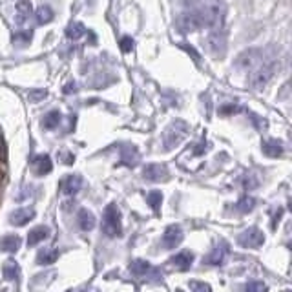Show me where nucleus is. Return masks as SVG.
<instances>
[{"label":"nucleus","mask_w":292,"mask_h":292,"mask_svg":"<svg viewBox=\"0 0 292 292\" xmlns=\"http://www.w3.org/2000/svg\"><path fill=\"white\" fill-rule=\"evenodd\" d=\"M188 132H190V126H188L185 121L177 119V121L170 122V124L166 126L165 133H163V146H165V150L177 148V146L186 139Z\"/></svg>","instance_id":"1"},{"label":"nucleus","mask_w":292,"mask_h":292,"mask_svg":"<svg viewBox=\"0 0 292 292\" xmlns=\"http://www.w3.org/2000/svg\"><path fill=\"white\" fill-rule=\"evenodd\" d=\"M102 232L106 234L108 238L121 236L122 218H121V210H119V207H117L115 203H110L104 208V214H102Z\"/></svg>","instance_id":"2"},{"label":"nucleus","mask_w":292,"mask_h":292,"mask_svg":"<svg viewBox=\"0 0 292 292\" xmlns=\"http://www.w3.org/2000/svg\"><path fill=\"white\" fill-rule=\"evenodd\" d=\"M130 272L133 276L148 283H163V272L144 260H133L130 263Z\"/></svg>","instance_id":"3"},{"label":"nucleus","mask_w":292,"mask_h":292,"mask_svg":"<svg viewBox=\"0 0 292 292\" xmlns=\"http://www.w3.org/2000/svg\"><path fill=\"white\" fill-rule=\"evenodd\" d=\"M274 71H276V62H263L256 66L249 77V86L254 91L263 90L269 84V80L274 77Z\"/></svg>","instance_id":"4"},{"label":"nucleus","mask_w":292,"mask_h":292,"mask_svg":"<svg viewBox=\"0 0 292 292\" xmlns=\"http://www.w3.org/2000/svg\"><path fill=\"white\" fill-rule=\"evenodd\" d=\"M177 26L183 33H194V31H199L205 27V22H203V16H201V11L197 9H190V11H185L183 15L179 16V20H177Z\"/></svg>","instance_id":"5"},{"label":"nucleus","mask_w":292,"mask_h":292,"mask_svg":"<svg viewBox=\"0 0 292 292\" xmlns=\"http://www.w3.org/2000/svg\"><path fill=\"white\" fill-rule=\"evenodd\" d=\"M208 49L214 57L223 58L227 53V31L223 27H218V29H212L210 35H208Z\"/></svg>","instance_id":"6"},{"label":"nucleus","mask_w":292,"mask_h":292,"mask_svg":"<svg viewBox=\"0 0 292 292\" xmlns=\"http://www.w3.org/2000/svg\"><path fill=\"white\" fill-rule=\"evenodd\" d=\"M263 243H265V234L256 227L245 230L238 236V245L243 249H260Z\"/></svg>","instance_id":"7"},{"label":"nucleus","mask_w":292,"mask_h":292,"mask_svg":"<svg viewBox=\"0 0 292 292\" xmlns=\"http://www.w3.org/2000/svg\"><path fill=\"white\" fill-rule=\"evenodd\" d=\"M143 177L150 183H159V181H168L170 177V172L165 165H159V163H150V165L144 166Z\"/></svg>","instance_id":"8"},{"label":"nucleus","mask_w":292,"mask_h":292,"mask_svg":"<svg viewBox=\"0 0 292 292\" xmlns=\"http://www.w3.org/2000/svg\"><path fill=\"white\" fill-rule=\"evenodd\" d=\"M183 239H185V234H183V229H181L179 225H172L168 229L165 230L163 234V238H161V243L165 249H175V247H179L183 243Z\"/></svg>","instance_id":"9"},{"label":"nucleus","mask_w":292,"mask_h":292,"mask_svg":"<svg viewBox=\"0 0 292 292\" xmlns=\"http://www.w3.org/2000/svg\"><path fill=\"white\" fill-rule=\"evenodd\" d=\"M194 260H196L194 252H190V250H183V252H177L175 256H172L166 265L170 267V269H175V271L185 272L192 267Z\"/></svg>","instance_id":"10"},{"label":"nucleus","mask_w":292,"mask_h":292,"mask_svg":"<svg viewBox=\"0 0 292 292\" xmlns=\"http://www.w3.org/2000/svg\"><path fill=\"white\" fill-rule=\"evenodd\" d=\"M261 57H263V51H261V49H247V51H243V53L238 57L236 66H238V68H243V69L256 68V66L263 64L261 62Z\"/></svg>","instance_id":"11"},{"label":"nucleus","mask_w":292,"mask_h":292,"mask_svg":"<svg viewBox=\"0 0 292 292\" xmlns=\"http://www.w3.org/2000/svg\"><path fill=\"white\" fill-rule=\"evenodd\" d=\"M227 254H229V247H227V243L218 245V247H214V249L203 258V265H212V267L223 265V261L227 260Z\"/></svg>","instance_id":"12"},{"label":"nucleus","mask_w":292,"mask_h":292,"mask_svg":"<svg viewBox=\"0 0 292 292\" xmlns=\"http://www.w3.org/2000/svg\"><path fill=\"white\" fill-rule=\"evenodd\" d=\"M58 188L64 196H75L82 188V179H80V175H64Z\"/></svg>","instance_id":"13"},{"label":"nucleus","mask_w":292,"mask_h":292,"mask_svg":"<svg viewBox=\"0 0 292 292\" xmlns=\"http://www.w3.org/2000/svg\"><path fill=\"white\" fill-rule=\"evenodd\" d=\"M31 170L35 175H48L49 172L53 170V163H51V157L48 154H40L35 155L31 161Z\"/></svg>","instance_id":"14"},{"label":"nucleus","mask_w":292,"mask_h":292,"mask_svg":"<svg viewBox=\"0 0 292 292\" xmlns=\"http://www.w3.org/2000/svg\"><path fill=\"white\" fill-rule=\"evenodd\" d=\"M35 210L33 208H16L15 212H11L9 214V223L11 225H15V227H24V225H27L29 221H33L35 219Z\"/></svg>","instance_id":"15"},{"label":"nucleus","mask_w":292,"mask_h":292,"mask_svg":"<svg viewBox=\"0 0 292 292\" xmlns=\"http://www.w3.org/2000/svg\"><path fill=\"white\" fill-rule=\"evenodd\" d=\"M15 22L18 26H24L27 20H29V16L33 15V7H31V2L29 0H16L15 2Z\"/></svg>","instance_id":"16"},{"label":"nucleus","mask_w":292,"mask_h":292,"mask_svg":"<svg viewBox=\"0 0 292 292\" xmlns=\"http://www.w3.org/2000/svg\"><path fill=\"white\" fill-rule=\"evenodd\" d=\"M139 161H141V155H139V150L132 144H124L121 150V165H126L130 168L139 165Z\"/></svg>","instance_id":"17"},{"label":"nucleus","mask_w":292,"mask_h":292,"mask_svg":"<svg viewBox=\"0 0 292 292\" xmlns=\"http://www.w3.org/2000/svg\"><path fill=\"white\" fill-rule=\"evenodd\" d=\"M261 150L267 157H282L285 148H283L282 141H278V139H265L261 143Z\"/></svg>","instance_id":"18"},{"label":"nucleus","mask_w":292,"mask_h":292,"mask_svg":"<svg viewBox=\"0 0 292 292\" xmlns=\"http://www.w3.org/2000/svg\"><path fill=\"white\" fill-rule=\"evenodd\" d=\"M77 223H79V227L84 230V232H90V230L95 229L97 219L91 210H88V208H80L79 214H77Z\"/></svg>","instance_id":"19"},{"label":"nucleus","mask_w":292,"mask_h":292,"mask_svg":"<svg viewBox=\"0 0 292 292\" xmlns=\"http://www.w3.org/2000/svg\"><path fill=\"white\" fill-rule=\"evenodd\" d=\"M49 234H51L49 227H44V225L42 227H35L27 234V247H37L38 243H42L44 239L49 238Z\"/></svg>","instance_id":"20"},{"label":"nucleus","mask_w":292,"mask_h":292,"mask_svg":"<svg viewBox=\"0 0 292 292\" xmlns=\"http://www.w3.org/2000/svg\"><path fill=\"white\" fill-rule=\"evenodd\" d=\"M2 276L7 282H18L20 278V265L15 260H7L2 267Z\"/></svg>","instance_id":"21"},{"label":"nucleus","mask_w":292,"mask_h":292,"mask_svg":"<svg viewBox=\"0 0 292 292\" xmlns=\"http://www.w3.org/2000/svg\"><path fill=\"white\" fill-rule=\"evenodd\" d=\"M22 239L20 236H5V238L0 239V252H7V254H13L20 249Z\"/></svg>","instance_id":"22"},{"label":"nucleus","mask_w":292,"mask_h":292,"mask_svg":"<svg viewBox=\"0 0 292 292\" xmlns=\"http://www.w3.org/2000/svg\"><path fill=\"white\" fill-rule=\"evenodd\" d=\"M57 260H58V250L57 249L38 250V254H37V263L38 265H53Z\"/></svg>","instance_id":"23"},{"label":"nucleus","mask_w":292,"mask_h":292,"mask_svg":"<svg viewBox=\"0 0 292 292\" xmlns=\"http://www.w3.org/2000/svg\"><path fill=\"white\" fill-rule=\"evenodd\" d=\"M254 207H256L254 197L252 196H243L232 208H234V212H238V214H249Z\"/></svg>","instance_id":"24"},{"label":"nucleus","mask_w":292,"mask_h":292,"mask_svg":"<svg viewBox=\"0 0 292 292\" xmlns=\"http://www.w3.org/2000/svg\"><path fill=\"white\" fill-rule=\"evenodd\" d=\"M60 121H62V115H60V112H57V110H51V112H48L46 115H44L42 128H44V130H53V128H57L58 124H60Z\"/></svg>","instance_id":"25"},{"label":"nucleus","mask_w":292,"mask_h":292,"mask_svg":"<svg viewBox=\"0 0 292 292\" xmlns=\"http://www.w3.org/2000/svg\"><path fill=\"white\" fill-rule=\"evenodd\" d=\"M84 33H86V27L82 22H71V24L66 27V37L71 38V40H79Z\"/></svg>","instance_id":"26"},{"label":"nucleus","mask_w":292,"mask_h":292,"mask_svg":"<svg viewBox=\"0 0 292 292\" xmlns=\"http://www.w3.org/2000/svg\"><path fill=\"white\" fill-rule=\"evenodd\" d=\"M53 16H55L53 9H51L48 4L40 5L37 9V13H35V18H37L38 24H48V22L53 20Z\"/></svg>","instance_id":"27"},{"label":"nucleus","mask_w":292,"mask_h":292,"mask_svg":"<svg viewBox=\"0 0 292 292\" xmlns=\"http://www.w3.org/2000/svg\"><path fill=\"white\" fill-rule=\"evenodd\" d=\"M146 203H148L150 207L154 208L155 212H159L161 203H163V192H159V190L148 192V194H146Z\"/></svg>","instance_id":"28"},{"label":"nucleus","mask_w":292,"mask_h":292,"mask_svg":"<svg viewBox=\"0 0 292 292\" xmlns=\"http://www.w3.org/2000/svg\"><path fill=\"white\" fill-rule=\"evenodd\" d=\"M31 37H33L31 31H16L13 35V44L15 46H26V44H29Z\"/></svg>","instance_id":"29"},{"label":"nucleus","mask_w":292,"mask_h":292,"mask_svg":"<svg viewBox=\"0 0 292 292\" xmlns=\"http://www.w3.org/2000/svg\"><path fill=\"white\" fill-rule=\"evenodd\" d=\"M188 287L192 292H212V287L205 282H199V280H190L188 282Z\"/></svg>","instance_id":"30"},{"label":"nucleus","mask_w":292,"mask_h":292,"mask_svg":"<svg viewBox=\"0 0 292 292\" xmlns=\"http://www.w3.org/2000/svg\"><path fill=\"white\" fill-rule=\"evenodd\" d=\"M265 282H260V280H252V282L247 283V287H245V292H267Z\"/></svg>","instance_id":"31"},{"label":"nucleus","mask_w":292,"mask_h":292,"mask_svg":"<svg viewBox=\"0 0 292 292\" xmlns=\"http://www.w3.org/2000/svg\"><path fill=\"white\" fill-rule=\"evenodd\" d=\"M46 97H48V91L46 90H33L27 93L29 102H38V101H42V99H46Z\"/></svg>","instance_id":"32"},{"label":"nucleus","mask_w":292,"mask_h":292,"mask_svg":"<svg viewBox=\"0 0 292 292\" xmlns=\"http://www.w3.org/2000/svg\"><path fill=\"white\" fill-rule=\"evenodd\" d=\"M241 185H243L245 190H252V188H256V186L260 185V181L256 179V175H247V177H243Z\"/></svg>","instance_id":"33"},{"label":"nucleus","mask_w":292,"mask_h":292,"mask_svg":"<svg viewBox=\"0 0 292 292\" xmlns=\"http://www.w3.org/2000/svg\"><path fill=\"white\" fill-rule=\"evenodd\" d=\"M238 112H241V108L238 104H223V106L219 108L221 115H230V113H238Z\"/></svg>","instance_id":"34"},{"label":"nucleus","mask_w":292,"mask_h":292,"mask_svg":"<svg viewBox=\"0 0 292 292\" xmlns=\"http://www.w3.org/2000/svg\"><path fill=\"white\" fill-rule=\"evenodd\" d=\"M179 46H181L183 49H185V51H186L188 55H192V57H194V60H196V62L199 64V60H201V55H199V53L196 51V49H194V46H188L186 42H181Z\"/></svg>","instance_id":"35"},{"label":"nucleus","mask_w":292,"mask_h":292,"mask_svg":"<svg viewBox=\"0 0 292 292\" xmlns=\"http://www.w3.org/2000/svg\"><path fill=\"white\" fill-rule=\"evenodd\" d=\"M121 49L124 51V53L132 51L133 49V38L132 37H122L121 38Z\"/></svg>","instance_id":"36"},{"label":"nucleus","mask_w":292,"mask_h":292,"mask_svg":"<svg viewBox=\"0 0 292 292\" xmlns=\"http://www.w3.org/2000/svg\"><path fill=\"white\" fill-rule=\"evenodd\" d=\"M205 152H207V141H201V143L194 148V155H203Z\"/></svg>","instance_id":"37"},{"label":"nucleus","mask_w":292,"mask_h":292,"mask_svg":"<svg viewBox=\"0 0 292 292\" xmlns=\"http://www.w3.org/2000/svg\"><path fill=\"white\" fill-rule=\"evenodd\" d=\"M252 119H254V124L260 128V130H265V128H267V121H265V119H261V117L254 115V113H252Z\"/></svg>","instance_id":"38"},{"label":"nucleus","mask_w":292,"mask_h":292,"mask_svg":"<svg viewBox=\"0 0 292 292\" xmlns=\"http://www.w3.org/2000/svg\"><path fill=\"white\" fill-rule=\"evenodd\" d=\"M77 91V84L75 82H68V84L64 86V93H75Z\"/></svg>","instance_id":"39"},{"label":"nucleus","mask_w":292,"mask_h":292,"mask_svg":"<svg viewBox=\"0 0 292 292\" xmlns=\"http://www.w3.org/2000/svg\"><path fill=\"white\" fill-rule=\"evenodd\" d=\"M283 216V208L282 207H278V212H276V216H274V219H272V229H276V223H278V219L282 218Z\"/></svg>","instance_id":"40"},{"label":"nucleus","mask_w":292,"mask_h":292,"mask_svg":"<svg viewBox=\"0 0 292 292\" xmlns=\"http://www.w3.org/2000/svg\"><path fill=\"white\" fill-rule=\"evenodd\" d=\"M60 159H62L64 163H66V165H69V163H73V155H71V154H66V152H62V154H60Z\"/></svg>","instance_id":"41"},{"label":"nucleus","mask_w":292,"mask_h":292,"mask_svg":"<svg viewBox=\"0 0 292 292\" xmlns=\"http://www.w3.org/2000/svg\"><path fill=\"white\" fill-rule=\"evenodd\" d=\"M75 292H99V291H97V289H93V287H90V289L86 287V289H82V291H75Z\"/></svg>","instance_id":"42"},{"label":"nucleus","mask_w":292,"mask_h":292,"mask_svg":"<svg viewBox=\"0 0 292 292\" xmlns=\"http://www.w3.org/2000/svg\"><path fill=\"white\" fill-rule=\"evenodd\" d=\"M175 292H185V291H181V289H177V291H175Z\"/></svg>","instance_id":"43"},{"label":"nucleus","mask_w":292,"mask_h":292,"mask_svg":"<svg viewBox=\"0 0 292 292\" xmlns=\"http://www.w3.org/2000/svg\"><path fill=\"white\" fill-rule=\"evenodd\" d=\"M283 292H291V291H283Z\"/></svg>","instance_id":"44"}]
</instances>
